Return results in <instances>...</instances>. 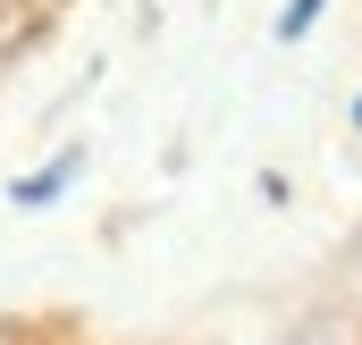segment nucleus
<instances>
[{"mask_svg": "<svg viewBox=\"0 0 362 345\" xmlns=\"http://www.w3.org/2000/svg\"><path fill=\"white\" fill-rule=\"evenodd\" d=\"M312 17H320V0H286V17H278V34H303Z\"/></svg>", "mask_w": 362, "mask_h": 345, "instance_id": "nucleus-2", "label": "nucleus"}, {"mask_svg": "<svg viewBox=\"0 0 362 345\" xmlns=\"http://www.w3.org/2000/svg\"><path fill=\"white\" fill-rule=\"evenodd\" d=\"M59 185H68V160H59V169H42V177H25V185H17V202H51Z\"/></svg>", "mask_w": 362, "mask_h": 345, "instance_id": "nucleus-1", "label": "nucleus"}, {"mask_svg": "<svg viewBox=\"0 0 362 345\" xmlns=\"http://www.w3.org/2000/svg\"><path fill=\"white\" fill-rule=\"evenodd\" d=\"M354 118H362V101H354Z\"/></svg>", "mask_w": 362, "mask_h": 345, "instance_id": "nucleus-3", "label": "nucleus"}]
</instances>
